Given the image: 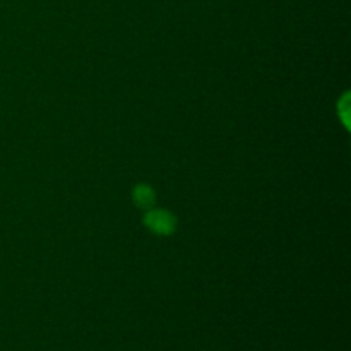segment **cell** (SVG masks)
Masks as SVG:
<instances>
[{
  "label": "cell",
  "mask_w": 351,
  "mask_h": 351,
  "mask_svg": "<svg viewBox=\"0 0 351 351\" xmlns=\"http://www.w3.org/2000/svg\"><path fill=\"white\" fill-rule=\"evenodd\" d=\"M144 225L156 235L168 237L177 228V219L167 209H151L144 216Z\"/></svg>",
  "instance_id": "6da1fadb"
},
{
  "label": "cell",
  "mask_w": 351,
  "mask_h": 351,
  "mask_svg": "<svg viewBox=\"0 0 351 351\" xmlns=\"http://www.w3.org/2000/svg\"><path fill=\"white\" fill-rule=\"evenodd\" d=\"M132 197L136 201V204L143 209H151L156 201V194L151 189V185L147 184H139L132 192Z\"/></svg>",
  "instance_id": "7a4b0ae2"
}]
</instances>
